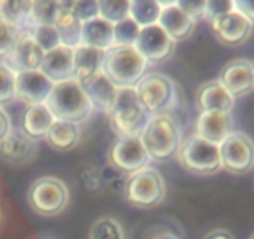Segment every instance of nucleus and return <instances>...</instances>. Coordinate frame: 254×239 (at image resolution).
Here are the masks:
<instances>
[{"instance_id":"obj_19","label":"nucleus","mask_w":254,"mask_h":239,"mask_svg":"<svg viewBox=\"0 0 254 239\" xmlns=\"http://www.w3.org/2000/svg\"><path fill=\"white\" fill-rule=\"evenodd\" d=\"M36 153V143L21 130H13L0 141V157L11 163H25L33 160Z\"/></svg>"},{"instance_id":"obj_13","label":"nucleus","mask_w":254,"mask_h":239,"mask_svg":"<svg viewBox=\"0 0 254 239\" xmlns=\"http://www.w3.org/2000/svg\"><path fill=\"white\" fill-rule=\"evenodd\" d=\"M45 53L35 43L30 34H21L13 50L4 60V64L15 74L40 70Z\"/></svg>"},{"instance_id":"obj_34","label":"nucleus","mask_w":254,"mask_h":239,"mask_svg":"<svg viewBox=\"0 0 254 239\" xmlns=\"http://www.w3.org/2000/svg\"><path fill=\"white\" fill-rule=\"evenodd\" d=\"M16 74L4 62H0V106L9 104L15 96Z\"/></svg>"},{"instance_id":"obj_28","label":"nucleus","mask_w":254,"mask_h":239,"mask_svg":"<svg viewBox=\"0 0 254 239\" xmlns=\"http://www.w3.org/2000/svg\"><path fill=\"white\" fill-rule=\"evenodd\" d=\"M162 5L157 0H133L130 4V18L140 28L158 24Z\"/></svg>"},{"instance_id":"obj_33","label":"nucleus","mask_w":254,"mask_h":239,"mask_svg":"<svg viewBox=\"0 0 254 239\" xmlns=\"http://www.w3.org/2000/svg\"><path fill=\"white\" fill-rule=\"evenodd\" d=\"M30 35L35 40V43L40 46L44 53H48V51H51L61 46L60 38H59L58 30L55 29V26H34L30 31Z\"/></svg>"},{"instance_id":"obj_14","label":"nucleus","mask_w":254,"mask_h":239,"mask_svg":"<svg viewBox=\"0 0 254 239\" xmlns=\"http://www.w3.org/2000/svg\"><path fill=\"white\" fill-rule=\"evenodd\" d=\"M214 34L228 45H239L249 38L253 23L237 9L218 16L209 23Z\"/></svg>"},{"instance_id":"obj_36","label":"nucleus","mask_w":254,"mask_h":239,"mask_svg":"<svg viewBox=\"0 0 254 239\" xmlns=\"http://www.w3.org/2000/svg\"><path fill=\"white\" fill-rule=\"evenodd\" d=\"M20 35L21 33L18 29L0 21V60H5Z\"/></svg>"},{"instance_id":"obj_7","label":"nucleus","mask_w":254,"mask_h":239,"mask_svg":"<svg viewBox=\"0 0 254 239\" xmlns=\"http://www.w3.org/2000/svg\"><path fill=\"white\" fill-rule=\"evenodd\" d=\"M166 187L162 176L155 168H143L128 177L126 183L127 199L141 208H151L165 197Z\"/></svg>"},{"instance_id":"obj_22","label":"nucleus","mask_w":254,"mask_h":239,"mask_svg":"<svg viewBox=\"0 0 254 239\" xmlns=\"http://www.w3.org/2000/svg\"><path fill=\"white\" fill-rule=\"evenodd\" d=\"M54 121L55 117L45 104L28 106L21 117V131L34 141L46 138Z\"/></svg>"},{"instance_id":"obj_43","label":"nucleus","mask_w":254,"mask_h":239,"mask_svg":"<svg viewBox=\"0 0 254 239\" xmlns=\"http://www.w3.org/2000/svg\"><path fill=\"white\" fill-rule=\"evenodd\" d=\"M252 69H253V76H254V60L252 61Z\"/></svg>"},{"instance_id":"obj_40","label":"nucleus","mask_w":254,"mask_h":239,"mask_svg":"<svg viewBox=\"0 0 254 239\" xmlns=\"http://www.w3.org/2000/svg\"><path fill=\"white\" fill-rule=\"evenodd\" d=\"M11 131V121L8 112L0 106V141L4 140Z\"/></svg>"},{"instance_id":"obj_27","label":"nucleus","mask_w":254,"mask_h":239,"mask_svg":"<svg viewBox=\"0 0 254 239\" xmlns=\"http://www.w3.org/2000/svg\"><path fill=\"white\" fill-rule=\"evenodd\" d=\"M46 140L51 147L59 151H67L74 148L80 140V127L77 123L55 120L51 125Z\"/></svg>"},{"instance_id":"obj_18","label":"nucleus","mask_w":254,"mask_h":239,"mask_svg":"<svg viewBox=\"0 0 254 239\" xmlns=\"http://www.w3.org/2000/svg\"><path fill=\"white\" fill-rule=\"evenodd\" d=\"M162 11H161L158 25L168 34L173 41H181L187 39L193 31L196 21L190 19L176 1L162 3Z\"/></svg>"},{"instance_id":"obj_23","label":"nucleus","mask_w":254,"mask_h":239,"mask_svg":"<svg viewBox=\"0 0 254 239\" xmlns=\"http://www.w3.org/2000/svg\"><path fill=\"white\" fill-rule=\"evenodd\" d=\"M31 0H0V21L18 29L21 34H30Z\"/></svg>"},{"instance_id":"obj_39","label":"nucleus","mask_w":254,"mask_h":239,"mask_svg":"<svg viewBox=\"0 0 254 239\" xmlns=\"http://www.w3.org/2000/svg\"><path fill=\"white\" fill-rule=\"evenodd\" d=\"M234 9L243 14L246 18L254 21V0H233Z\"/></svg>"},{"instance_id":"obj_3","label":"nucleus","mask_w":254,"mask_h":239,"mask_svg":"<svg viewBox=\"0 0 254 239\" xmlns=\"http://www.w3.org/2000/svg\"><path fill=\"white\" fill-rule=\"evenodd\" d=\"M109 115L121 137H141L152 117L141 105L133 87L117 90Z\"/></svg>"},{"instance_id":"obj_21","label":"nucleus","mask_w":254,"mask_h":239,"mask_svg":"<svg viewBox=\"0 0 254 239\" xmlns=\"http://www.w3.org/2000/svg\"><path fill=\"white\" fill-rule=\"evenodd\" d=\"M81 86L91 102L92 109L109 114L119 89L105 76L104 72L100 71L91 79L81 82Z\"/></svg>"},{"instance_id":"obj_16","label":"nucleus","mask_w":254,"mask_h":239,"mask_svg":"<svg viewBox=\"0 0 254 239\" xmlns=\"http://www.w3.org/2000/svg\"><path fill=\"white\" fill-rule=\"evenodd\" d=\"M40 71L54 84L74 79V49L61 45L45 53Z\"/></svg>"},{"instance_id":"obj_9","label":"nucleus","mask_w":254,"mask_h":239,"mask_svg":"<svg viewBox=\"0 0 254 239\" xmlns=\"http://www.w3.org/2000/svg\"><path fill=\"white\" fill-rule=\"evenodd\" d=\"M221 163L224 170L246 173L254 166V142L243 132H232L219 145Z\"/></svg>"},{"instance_id":"obj_24","label":"nucleus","mask_w":254,"mask_h":239,"mask_svg":"<svg viewBox=\"0 0 254 239\" xmlns=\"http://www.w3.org/2000/svg\"><path fill=\"white\" fill-rule=\"evenodd\" d=\"M105 51L80 45L74 49V79L80 84L102 71Z\"/></svg>"},{"instance_id":"obj_37","label":"nucleus","mask_w":254,"mask_h":239,"mask_svg":"<svg viewBox=\"0 0 254 239\" xmlns=\"http://www.w3.org/2000/svg\"><path fill=\"white\" fill-rule=\"evenodd\" d=\"M233 0H207L206 11H204V19L208 23L214 20L218 16L233 10Z\"/></svg>"},{"instance_id":"obj_2","label":"nucleus","mask_w":254,"mask_h":239,"mask_svg":"<svg viewBox=\"0 0 254 239\" xmlns=\"http://www.w3.org/2000/svg\"><path fill=\"white\" fill-rule=\"evenodd\" d=\"M45 105L55 120L77 125L85 121L92 111L89 97L81 84L75 79L55 84Z\"/></svg>"},{"instance_id":"obj_20","label":"nucleus","mask_w":254,"mask_h":239,"mask_svg":"<svg viewBox=\"0 0 254 239\" xmlns=\"http://www.w3.org/2000/svg\"><path fill=\"white\" fill-rule=\"evenodd\" d=\"M234 100L218 80L202 85L197 92V106L201 112H231Z\"/></svg>"},{"instance_id":"obj_6","label":"nucleus","mask_w":254,"mask_h":239,"mask_svg":"<svg viewBox=\"0 0 254 239\" xmlns=\"http://www.w3.org/2000/svg\"><path fill=\"white\" fill-rule=\"evenodd\" d=\"M178 160L188 171L209 175L222 167L219 146L194 135L183 141L178 150Z\"/></svg>"},{"instance_id":"obj_8","label":"nucleus","mask_w":254,"mask_h":239,"mask_svg":"<svg viewBox=\"0 0 254 239\" xmlns=\"http://www.w3.org/2000/svg\"><path fill=\"white\" fill-rule=\"evenodd\" d=\"M67 201L69 191L65 183L56 177L39 178L29 191V203L44 216L58 214L65 208Z\"/></svg>"},{"instance_id":"obj_10","label":"nucleus","mask_w":254,"mask_h":239,"mask_svg":"<svg viewBox=\"0 0 254 239\" xmlns=\"http://www.w3.org/2000/svg\"><path fill=\"white\" fill-rule=\"evenodd\" d=\"M109 158L117 170L133 173L143 170L151 160L141 137H121L111 146Z\"/></svg>"},{"instance_id":"obj_17","label":"nucleus","mask_w":254,"mask_h":239,"mask_svg":"<svg viewBox=\"0 0 254 239\" xmlns=\"http://www.w3.org/2000/svg\"><path fill=\"white\" fill-rule=\"evenodd\" d=\"M233 132L231 112H201L196 123V135L219 146Z\"/></svg>"},{"instance_id":"obj_1","label":"nucleus","mask_w":254,"mask_h":239,"mask_svg":"<svg viewBox=\"0 0 254 239\" xmlns=\"http://www.w3.org/2000/svg\"><path fill=\"white\" fill-rule=\"evenodd\" d=\"M147 66L148 62L133 46L114 45L105 51L102 72L117 89H135L145 77Z\"/></svg>"},{"instance_id":"obj_29","label":"nucleus","mask_w":254,"mask_h":239,"mask_svg":"<svg viewBox=\"0 0 254 239\" xmlns=\"http://www.w3.org/2000/svg\"><path fill=\"white\" fill-rule=\"evenodd\" d=\"M63 8L64 1H59V0H34L31 5L33 26H54L56 18Z\"/></svg>"},{"instance_id":"obj_11","label":"nucleus","mask_w":254,"mask_h":239,"mask_svg":"<svg viewBox=\"0 0 254 239\" xmlns=\"http://www.w3.org/2000/svg\"><path fill=\"white\" fill-rule=\"evenodd\" d=\"M133 48L141 54L146 61L161 62L168 59L175 48V41L158 24L141 28Z\"/></svg>"},{"instance_id":"obj_32","label":"nucleus","mask_w":254,"mask_h":239,"mask_svg":"<svg viewBox=\"0 0 254 239\" xmlns=\"http://www.w3.org/2000/svg\"><path fill=\"white\" fill-rule=\"evenodd\" d=\"M89 239H124V232L116 219L102 217L91 227Z\"/></svg>"},{"instance_id":"obj_5","label":"nucleus","mask_w":254,"mask_h":239,"mask_svg":"<svg viewBox=\"0 0 254 239\" xmlns=\"http://www.w3.org/2000/svg\"><path fill=\"white\" fill-rule=\"evenodd\" d=\"M138 100L151 115H165L177 102V90L172 80L160 72L146 74L135 87Z\"/></svg>"},{"instance_id":"obj_38","label":"nucleus","mask_w":254,"mask_h":239,"mask_svg":"<svg viewBox=\"0 0 254 239\" xmlns=\"http://www.w3.org/2000/svg\"><path fill=\"white\" fill-rule=\"evenodd\" d=\"M177 5L194 21L199 19H204V11H206L207 0H178L176 1Z\"/></svg>"},{"instance_id":"obj_4","label":"nucleus","mask_w":254,"mask_h":239,"mask_svg":"<svg viewBox=\"0 0 254 239\" xmlns=\"http://www.w3.org/2000/svg\"><path fill=\"white\" fill-rule=\"evenodd\" d=\"M141 140L151 160L166 161L178 153L182 133L172 117L166 114L155 115L146 126Z\"/></svg>"},{"instance_id":"obj_30","label":"nucleus","mask_w":254,"mask_h":239,"mask_svg":"<svg viewBox=\"0 0 254 239\" xmlns=\"http://www.w3.org/2000/svg\"><path fill=\"white\" fill-rule=\"evenodd\" d=\"M130 4L128 0H100V18L115 25L130 18Z\"/></svg>"},{"instance_id":"obj_42","label":"nucleus","mask_w":254,"mask_h":239,"mask_svg":"<svg viewBox=\"0 0 254 239\" xmlns=\"http://www.w3.org/2000/svg\"><path fill=\"white\" fill-rule=\"evenodd\" d=\"M156 239H178V238L176 236H173V234L167 233V234H162V236L157 237Z\"/></svg>"},{"instance_id":"obj_31","label":"nucleus","mask_w":254,"mask_h":239,"mask_svg":"<svg viewBox=\"0 0 254 239\" xmlns=\"http://www.w3.org/2000/svg\"><path fill=\"white\" fill-rule=\"evenodd\" d=\"M141 28L131 18L114 25V45L116 46H135Z\"/></svg>"},{"instance_id":"obj_25","label":"nucleus","mask_w":254,"mask_h":239,"mask_svg":"<svg viewBox=\"0 0 254 239\" xmlns=\"http://www.w3.org/2000/svg\"><path fill=\"white\" fill-rule=\"evenodd\" d=\"M72 1H64V8L59 13L55 21V29L58 30L60 43L63 46L70 49H76L81 45V31L82 23L77 16L72 13Z\"/></svg>"},{"instance_id":"obj_15","label":"nucleus","mask_w":254,"mask_h":239,"mask_svg":"<svg viewBox=\"0 0 254 239\" xmlns=\"http://www.w3.org/2000/svg\"><path fill=\"white\" fill-rule=\"evenodd\" d=\"M218 81L234 99L244 96L254 89L252 61L247 59L232 60L222 69Z\"/></svg>"},{"instance_id":"obj_41","label":"nucleus","mask_w":254,"mask_h":239,"mask_svg":"<svg viewBox=\"0 0 254 239\" xmlns=\"http://www.w3.org/2000/svg\"><path fill=\"white\" fill-rule=\"evenodd\" d=\"M206 239H233V236L226 229H217L207 236Z\"/></svg>"},{"instance_id":"obj_12","label":"nucleus","mask_w":254,"mask_h":239,"mask_svg":"<svg viewBox=\"0 0 254 239\" xmlns=\"http://www.w3.org/2000/svg\"><path fill=\"white\" fill-rule=\"evenodd\" d=\"M54 84L40 70L16 74L15 96L29 106L46 104Z\"/></svg>"},{"instance_id":"obj_44","label":"nucleus","mask_w":254,"mask_h":239,"mask_svg":"<svg viewBox=\"0 0 254 239\" xmlns=\"http://www.w3.org/2000/svg\"><path fill=\"white\" fill-rule=\"evenodd\" d=\"M251 239H254V236H253V237H252V238H251Z\"/></svg>"},{"instance_id":"obj_26","label":"nucleus","mask_w":254,"mask_h":239,"mask_svg":"<svg viewBox=\"0 0 254 239\" xmlns=\"http://www.w3.org/2000/svg\"><path fill=\"white\" fill-rule=\"evenodd\" d=\"M81 45L107 51L114 46V24L104 20L100 16L84 23Z\"/></svg>"},{"instance_id":"obj_35","label":"nucleus","mask_w":254,"mask_h":239,"mask_svg":"<svg viewBox=\"0 0 254 239\" xmlns=\"http://www.w3.org/2000/svg\"><path fill=\"white\" fill-rule=\"evenodd\" d=\"M70 9L82 24L100 16L97 0H74Z\"/></svg>"}]
</instances>
